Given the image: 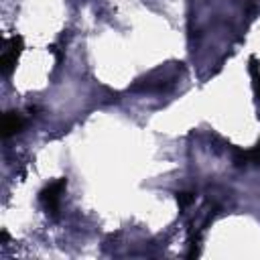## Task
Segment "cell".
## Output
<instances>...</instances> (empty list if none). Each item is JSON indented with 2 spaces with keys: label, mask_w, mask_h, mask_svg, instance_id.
<instances>
[{
  "label": "cell",
  "mask_w": 260,
  "mask_h": 260,
  "mask_svg": "<svg viewBox=\"0 0 260 260\" xmlns=\"http://www.w3.org/2000/svg\"><path fill=\"white\" fill-rule=\"evenodd\" d=\"M63 189H65V179H59V181L51 183V185L41 193V201H43V205H45L47 211L55 213V211L59 209V199H61Z\"/></svg>",
  "instance_id": "6da1fadb"
},
{
  "label": "cell",
  "mask_w": 260,
  "mask_h": 260,
  "mask_svg": "<svg viewBox=\"0 0 260 260\" xmlns=\"http://www.w3.org/2000/svg\"><path fill=\"white\" fill-rule=\"evenodd\" d=\"M20 45H22V39L20 37H12V39L6 41V49H4L2 59H0L4 73H10L14 69L16 59H18V53H20Z\"/></svg>",
  "instance_id": "7a4b0ae2"
},
{
  "label": "cell",
  "mask_w": 260,
  "mask_h": 260,
  "mask_svg": "<svg viewBox=\"0 0 260 260\" xmlns=\"http://www.w3.org/2000/svg\"><path fill=\"white\" fill-rule=\"evenodd\" d=\"M22 124H24V120H22V116L18 112H6L4 118H2V136L8 138V136L20 132Z\"/></svg>",
  "instance_id": "3957f363"
},
{
  "label": "cell",
  "mask_w": 260,
  "mask_h": 260,
  "mask_svg": "<svg viewBox=\"0 0 260 260\" xmlns=\"http://www.w3.org/2000/svg\"><path fill=\"white\" fill-rule=\"evenodd\" d=\"M258 91H260V77H258Z\"/></svg>",
  "instance_id": "277c9868"
}]
</instances>
